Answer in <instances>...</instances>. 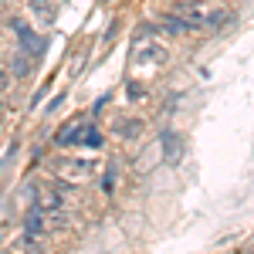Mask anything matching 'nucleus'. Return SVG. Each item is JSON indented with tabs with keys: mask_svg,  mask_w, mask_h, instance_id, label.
<instances>
[{
	"mask_svg": "<svg viewBox=\"0 0 254 254\" xmlns=\"http://www.w3.org/2000/svg\"><path fill=\"white\" fill-rule=\"evenodd\" d=\"M10 85H14V75H10L7 68H0V98L10 92Z\"/></svg>",
	"mask_w": 254,
	"mask_h": 254,
	"instance_id": "obj_12",
	"label": "nucleus"
},
{
	"mask_svg": "<svg viewBox=\"0 0 254 254\" xmlns=\"http://www.w3.org/2000/svg\"><path fill=\"white\" fill-rule=\"evenodd\" d=\"M102 187H105V193L116 190V170H112V166H109V173H105V180H102Z\"/></svg>",
	"mask_w": 254,
	"mask_h": 254,
	"instance_id": "obj_13",
	"label": "nucleus"
},
{
	"mask_svg": "<svg viewBox=\"0 0 254 254\" xmlns=\"http://www.w3.org/2000/svg\"><path fill=\"white\" fill-rule=\"evenodd\" d=\"M34 203L44 214H64L68 210V187L64 183H44V187H38Z\"/></svg>",
	"mask_w": 254,
	"mask_h": 254,
	"instance_id": "obj_5",
	"label": "nucleus"
},
{
	"mask_svg": "<svg viewBox=\"0 0 254 254\" xmlns=\"http://www.w3.org/2000/svg\"><path fill=\"white\" fill-rule=\"evenodd\" d=\"M10 31L17 34V51H20V55H27V58H34V61L44 55V38H41V34L24 17L10 20Z\"/></svg>",
	"mask_w": 254,
	"mask_h": 254,
	"instance_id": "obj_2",
	"label": "nucleus"
},
{
	"mask_svg": "<svg viewBox=\"0 0 254 254\" xmlns=\"http://www.w3.org/2000/svg\"><path fill=\"white\" fill-rule=\"evenodd\" d=\"M170 61V48L166 44H159V41H149V44H136V51H132V68L139 71H146V68H163Z\"/></svg>",
	"mask_w": 254,
	"mask_h": 254,
	"instance_id": "obj_3",
	"label": "nucleus"
},
{
	"mask_svg": "<svg viewBox=\"0 0 254 254\" xmlns=\"http://www.w3.org/2000/svg\"><path fill=\"white\" fill-rule=\"evenodd\" d=\"M31 68H34V58H27V55H14V61H10V75L14 78H27L31 75Z\"/></svg>",
	"mask_w": 254,
	"mask_h": 254,
	"instance_id": "obj_10",
	"label": "nucleus"
},
{
	"mask_svg": "<svg viewBox=\"0 0 254 254\" xmlns=\"http://www.w3.org/2000/svg\"><path fill=\"white\" fill-rule=\"evenodd\" d=\"M44 220H48V214L41 210L38 203H31L27 214H24V244H38L44 237Z\"/></svg>",
	"mask_w": 254,
	"mask_h": 254,
	"instance_id": "obj_7",
	"label": "nucleus"
},
{
	"mask_svg": "<svg viewBox=\"0 0 254 254\" xmlns=\"http://www.w3.org/2000/svg\"><path fill=\"white\" fill-rule=\"evenodd\" d=\"M227 20H231L227 10H214L203 0H180L170 14H163V27L170 34H193V31H214Z\"/></svg>",
	"mask_w": 254,
	"mask_h": 254,
	"instance_id": "obj_1",
	"label": "nucleus"
},
{
	"mask_svg": "<svg viewBox=\"0 0 254 254\" xmlns=\"http://www.w3.org/2000/svg\"><path fill=\"white\" fill-rule=\"evenodd\" d=\"M116 136L119 139H139L142 136V119H119L116 122Z\"/></svg>",
	"mask_w": 254,
	"mask_h": 254,
	"instance_id": "obj_9",
	"label": "nucleus"
},
{
	"mask_svg": "<svg viewBox=\"0 0 254 254\" xmlns=\"http://www.w3.org/2000/svg\"><path fill=\"white\" fill-rule=\"evenodd\" d=\"M27 10H31V17L38 20L41 27H51L55 24V14H58L51 0H27Z\"/></svg>",
	"mask_w": 254,
	"mask_h": 254,
	"instance_id": "obj_8",
	"label": "nucleus"
},
{
	"mask_svg": "<svg viewBox=\"0 0 254 254\" xmlns=\"http://www.w3.org/2000/svg\"><path fill=\"white\" fill-rule=\"evenodd\" d=\"M55 173L64 176V180H88V176L95 173V163L92 159H58L55 163Z\"/></svg>",
	"mask_w": 254,
	"mask_h": 254,
	"instance_id": "obj_6",
	"label": "nucleus"
},
{
	"mask_svg": "<svg viewBox=\"0 0 254 254\" xmlns=\"http://www.w3.org/2000/svg\"><path fill=\"white\" fill-rule=\"evenodd\" d=\"M7 254H17V251H7Z\"/></svg>",
	"mask_w": 254,
	"mask_h": 254,
	"instance_id": "obj_14",
	"label": "nucleus"
},
{
	"mask_svg": "<svg viewBox=\"0 0 254 254\" xmlns=\"http://www.w3.org/2000/svg\"><path fill=\"white\" fill-rule=\"evenodd\" d=\"M163 146H166V159H170V163H176V159L183 156V142L176 146V136H173V132H166V136H163Z\"/></svg>",
	"mask_w": 254,
	"mask_h": 254,
	"instance_id": "obj_11",
	"label": "nucleus"
},
{
	"mask_svg": "<svg viewBox=\"0 0 254 254\" xmlns=\"http://www.w3.org/2000/svg\"><path fill=\"white\" fill-rule=\"evenodd\" d=\"M61 146H85V149H98L102 146V132H98L92 122H78L71 129H61L58 132Z\"/></svg>",
	"mask_w": 254,
	"mask_h": 254,
	"instance_id": "obj_4",
	"label": "nucleus"
}]
</instances>
